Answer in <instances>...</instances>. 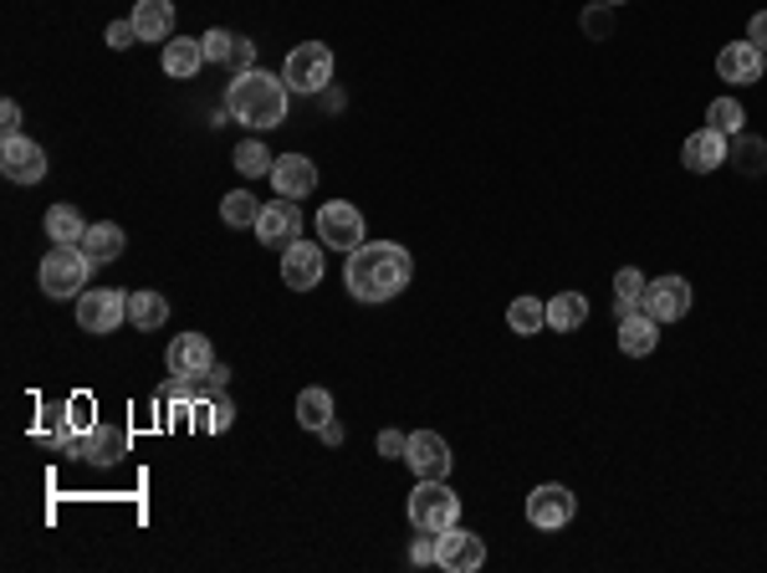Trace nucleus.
Listing matches in <instances>:
<instances>
[{
	"instance_id": "31",
	"label": "nucleus",
	"mask_w": 767,
	"mask_h": 573,
	"mask_svg": "<svg viewBox=\"0 0 767 573\" xmlns=\"http://www.w3.org/2000/svg\"><path fill=\"white\" fill-rule=\"evenodd\" d=\"M727 164H736L742 175H763V169H767V143L742 139V133H736V149L727 143Z\"/></svg>"
},
{
	"instance_id": "4",
	"label": "nucleus",
	"mask_w": 767,
	"mask_h": 573,
	"mask_svg": "<svg viewBox=\"0 0 767 573\" xmlns=\"http://www.w3.org/2000/svg\"><path fill=\"white\" fill-rule=\"evenodd\" d=\"M409 527L415 533H445V527L461 523V496L445 487V481H420L415 492H409Z\"/></svg>"
},
{
	"instance_id": "27",
	"label": "nucleus",
	"mask_w": 767,
	"mask_h": 573,
	"mask_svg": "<svg viewBox=\"0 0 767 573\" xmlns=\"http://www.w3.org/2000/svg\"><path fill=\"white\" fill-rule=\"evenodd\" d=\"M507 328L522 338L543 334V328H548V303H543V297H518V303L507 307Z\"/></svg>"
},
{
	"instance_id": "22",
	"label": "nucleus",
	"mask_w": 767,
	"mask_h": 573,
	"mask_svg": "<svg viewBox=\"0 0 767 573\" xmlns=\"http://www.w3.org/2000/svg\"><path fill=\"white\" fill-rule=\"evenodd\" d=\"M124 246H128L124 225H113V221L88 225V236H82V252H88V261H93V267H108V261H118V256H124Z\"/></svg>"
},
{
	"instance_id": "33",
	"label": "nucleus",
	"mask_w": 767,
	"mask_h": 573,
	"mask_svg": "<svg viewBox=\"0 0 767 573\" xmlns=\"http://www.w3.org/2000/svg\"><path fill=\"white\" fill-rule=\"evenodd\" d=\"M640 297H644V271L625 267L614 277V303H619V313H629V307H640Z\"/></svg>"
},
{
	"instance_id": "19",
	"label": "nucleus",
	"mask_w": 767,
	"mask_h": 573,
	"mask_svg": "<svg viewBox=\"0 0 767 573\" xmlns=\"http://www.w3.org/2000/svg\"><path fill=\"white\" fill-rule=\"evenodd\" d=\"M660 343V323L644 313V307H629V313H619V349L629 353V359H644V353H655Z\"/></svg>"
},
{
	"instance_id": "41",
	"label": "nucleus",
	"mask_w": 767,
	"mask_h": 573,
	"mask_svg": "<svg viewBox=\"0 0 767 573\" xmlns=\"http://www.w3.org/2000/svg\"><path fill=\"white\" fill-rule=\"evenodd\" d=\"M409 563H435V533H420L409 542Z\"/></svg>"
},
{
	"instance_id": "9",
	"label": "nucleus",
	"mask_w": 767,
	"mask_h": 573,
	"mask_svg": "<svg viewBox=\"0 0 767 573\" xmlns=\"http://www.w3.org/2000/svg\"><path fill=\"white\" fill-rule=\"evenodd\" d=\"M451 446H445V435H435V430H415L405 446V466L415 471L420 481H445L451 477Z\"/></svg>"
},
{
	"instance_id": "6",
	"label": "nucleus",
	"mask_w": 767,
	"mask_h": 573,
	"mask_svg": "<svg viewBox=\"0 0 767 573\" xmlns=\"http://www.w3.org/2000/svg\"><path fill=\"white\" fill-rule=\"evenodd\" d=\"M317 241L333 246V252H359L363 241V215L359 206H348V200H328V206H317Z\"/></svg>"
},
{
	"instance_id": "39",
	"label": "nucleus",
	"mask_w": 767,
	"mask_h": 573,
	"mask_svg": "<svg viewBox=\"0 0 767 573\" xmlns=\"http://www.w3.org/2000/svg\"><path fill=\"white\" fill-rule=\"evenodd\" d=\"M405 446H409V435H399V430H379V456H384V461H405Z\"/></svg>"
},
{
	"instance_id": "23",
	"label": "nucleus",
	"mask_w": 767,
	"mask_h": 573,
	"mask_svg": "<svg viewBox=\"0 0 767 573\" xmlns=\"http://www.w3.org/2000/svg\"><path fill=\"white\" fill-rule=\"evenodd\" d=\"M583 323H589V297H583V292H558V297H548L553 334H579Z\"/></svg>"
},
{
	"instance_id": "5",
	"label": "nucleus",
	"mask_w": 767,
	"mask_h": 573,
	"mask_svg": "<svg viewBox=\"0 0 767 573\" xmlns=\"http://www.w3.org/2000/svg\"><path fill=\"white\" fill-rule=\"evenodd\" d=\"M282 82L292 93H328L333 82V51L323 42H302V47L287 51L282 62Z\"/></svg>"
},
{
	"instance_id": "34",
	"label": "nucleus",
	"mask_w": 767,
	"mask_h": 573,
	"mask_svg": "<svg viewBox=\"0 0 767 573\" xmlns=\"http://www.w3.org/2000/svg\"><path fill=\"white\" fill-rule=\"evenodd\" d=\"M200 42H205V62H216V67H225V62H231V51H235V36L225 32V26H210V32H205Z\"/></svg>"
},
{
	"instance_id": "45",
	"label": "nucleus",
	"mask_w": 767,
	"mask_h": 573,
	"mask_svg": "<svg viewBox=\"0 0 767 573\" xmlns=\"http://www.w3.org/2000/svg\"><path fill=\"white\" fill-rule=\"evenodd\" d=\"M604 5H625V0H604Z\"/></svg>"
},
{
	"instance_id": "37",
	"label": "nucleus",
	"mask_w": 767,
	"mask_h": 573,
	"mask_svg": "<svg viewBox=\"0 0 767 573\" xmlns=\"http://www.w3.org/2000/svg\"><path fill=\"white\" fill-rule=\"evenodd\" d=\"M103 42H108L113 51H128L133 42H139V26L133 21H108V32H103Z\"/></svg>"
},
{
	"instance_id": "42",
	"label": "nucleus",
	"mask_w": 767,
	"mask_h": 573,
	"mask_svg": "<svg viewBox=\"0 0 767 573\" xmlns=\"http://www.w3.org/2000/svg\"><path fill=\"white\" fill-rule=\"evenodd\" d=\"M0 133H5V139H16V133H21V108L11 103V97L0 103Z\"/></svg>"
},
{
	"instance_id": "7",
	"label": "nucleus",
	"mask_w": 767,
	"mask_h": 573,
	"mask_svg": "<svg viewBox=\"0 0 767 573\" xmlns=\"http://www.w3.org/2000/svg\"><path fill=\"white\" fill-rule=\"evenodd\" d=\"M128 323V297L113 286H88L78 297V328L82 334H113Z\"/></svg>"
},
{
	"instance_id": "15",
	"label": "nucleus",
	"mask_w": 767,
	"mask_h": 573,
	"mask_svg": "<svg viewBox=\"0 0 767 573\" xmlns=\"http://www.w3.org/2000/svg\"><path fill=\"white\" fill-rule=\"evenodd\" d=\"M267 179L277 185L282 200H307V195L317 190V164L307 160V154H277V164H271Z\"/></svg>"
},
{
	"instance_id": "17",
	"label": "nucleus",
	"mask_w": 767,
	"mask_h": 573,
	"mask_svg": "<svg viewBox=\"0 0 767 573\" xmlns=\"http://www.w3.org/2000/svg\"><path fill=\"white\" fill-rule=\"evenodd\" d=\"M681 164H686L690 175H711V169H721V164H727V133H717V128L690 133V139L681 143Z\"/></svg>"
},
{
	"instance_id": "13",
	"label": "nucleus",
	"mask_w": 767,
	"mask_h": 573,
	"mask_svg": "<svg viewBox=\"0 0 767 573\" xmlns=\"http://www.w3.org/2000/svg\"><path fill=\"white\" fill-rule=\"evenodd\" d=\"M302 236V210H298V200H282V195H277V200H271V206H262V221H256V241H262V246H271V252H277V246H292V241Z\"/></svg>"
},
{
	"instance_id": "16",
	"label": "nucleus",
	"mask_w": 767,
	"mask_h": 573,
	"mask_svg": "<svg viewBox=\"0 0 767 573\" xmlns=\"http://www.w3.org/2000/svg\"><path fill=\"white\" fill-rule=\"evenodd\" d=\"M164 364H170V374H179V379H200L205 369L216 364V349H210L205 334H179L170 343V353H164Z\"/></svg>"
},
{
	"instance_id": "40",
	"label": "nucleus",
	"mask_w": 767,
	"mask_h": 573,
	"mask_svg": "<svg viewBox=\"0 0 767 573\" xmlns=\"http://www.w3.org/2000/svg\"><path fill=\"white\" fill-rule=\"evenodd\" d=\"M67 414H72V425H78L82 435H88V430L97 425V420H93V399H88V395H78V399H72V405H67Z\"/></svg>"
},
{
	"instance_id": "44",
	"label": "nucleus",
	"mask_w": 767,
	"mask_h": 573,
	"mask_svg": "<svg viewBox=\"0 0 767 573\" xmlns=\"http://www.w3.org/2000/svg\"><path fill=\"white\" fill-rule=\"evenodd\" d=\"M317 435H323V441H328V446H344V425H338V420H328V425L317 430Z\"/></svg>"
},
{
	"instance_id": "36",
	"label": "nucleus",
	"mask_w": 767,
	"mask_h": 573,
	"mask_svg": "<svg viewBox=\"0 0 767 573\" xmlns=\"http://www.w3.org/2000/svg\"><path fill=\"white\" fill-rule=\"evenodd\" d=\"M583 32L594 36V42H604V36L614 32V16H609V5H604V0H599V5H589V11H583Z\"/></svg>"
},
{
	"instance_id": "25",
	"label": "nucleus",
	"mask_w": 767,
	"mask_h": 573,
	"mask_svg": "<svg viewBox=\"0 0 767 573\" xmlns=\"http://www.w3.org/2000/svg\"><path fill=\"white\" fill-rule=\"evenodd\" d=\"M205 67V42L185 36V42H164V72L170 78H195Z\"/></svg>"
},
{
	"instance_id": "26",
	"label": "nucleus",
	"mask_w": 767,
	"mask_h": 573,
	"mask_svg": "<svg viewBox=\"0 0 767 573\" xmlns=\"http://www.w3.org/2000/svg\"><path fill=\"white\" fill-rule=\"evenodd\" d=\"M128 323L143 328V334H154V328L170 323V303H164L159 292H133V297H128Z\"/></svg>"
},
{
	"instance_id": "35",
	"label": "nucleus",
	"mask_w": 767,
	"mask_h": 573,
	"mask_svg": "<svg viewBox=\"0 0 767 573\" xmlns=\"http://www.w3.org/2000/svg\"><path fill=\"white\" fill-rule=\"evenodd\" d=\"M205 405H210V414H195V420H200L205 430H231V420H235V399L231 395H216V399H205Z\"/></svg>"
},
{
	"instance_id": "24",
	"label": "nucleus",
	"mask_w": 767,
	"mask_h": 573,
	"mask_svg": "<svg viewBox=\"0 0 767 573\" xmlns=\"http://www.w3.org/2000/svg\"><path fill=\"white\" fill-rule=\"evenodd\" d=\"M88 236V221H82L78 206H51L47 210V241L51 246H82Z\"/></svg>"
},
{
	"instance_id": "32",
	"label": "nucleus",
	"mask_w": 767,
	"mask_h": 573,
	"mask_svg": "<svg viewBox=\"0 0 767 573\" xmlns=\"http://www.w3.org/2000/svg\"><path fill=\"white\" fill-rule=\"evenodd\" d=\"M271 154H267V143H256V139H246V143H235V169L246 179H262V175H271Z\"/></svg>"
},
{
	"instance_id": "29",
	"label": "nucleus",
	"mask_w": 767,
	"mask_h": 573,
	"mask_svg": "<svg viewBox=\"0 0 767 573\" xmlns=\"http://www.w3.org/2000/svg\"><path fill=\"white\" fill-rule=\"evenodd\" d=\"M333 420V395L323 389V384H313V389H302L298 395V425L302 430H323Z\"/></svg>"
},
{
	"instance_id": "10",
	"label": "nucleus",
	"mask_w": 767,
	"mask_h": 573,
	"mask_svg": "<svg viewBox=\"0 0 767 573\" xmlns=\"http://www.w3.org/2000/svg\"><path fill=\"white\" fill-rule=\"evenodd\" d=\"M640 307L650 313L655 323H681L690 313V282L686 277H655V282H644V297Z\"/></svg>"
},
{
	"instance_id": "18",
	"label": "nucleus",
	"mask_w": 767,
	"mask_h": 573,
	"mask_svg": "<svg viewBox=\"0 0 767 573\" xmlns=\"http://www.w3.org/2000/svg\"><path fill=\"white\" fill-rule=\"evenodd\" d=\"M128 451V430H113V425H93L82 435V461L97 466V471H113V466L124 461Z\"/></svg>"
},
{
	"instance_id": "1",
	"label": "nucleus",
	"mask_w": 767,
	"mask_h": 573,
	"mask_svg": "<svg viewBox=\"0 0 767 573\" xmlns=\"http://www.w3.org/2000/svg\"><path fill=\"white\" fill-rule=\"evenodd\" d=\"M415 277V256L399 241H363L359 252H348L344 282L359 303H390L399 297Z\"/></svg>"
},
{
	"instance_id": "28",
	"label": "nucleus",
	"mask_w": 767,
	"mask_h": 573,
	"mask_svg": "<svg viewBox=\"0 0 767 573\" xmlns=\"http://www.w3.org/2000/svg\"><path fill=\"white\" fill-rule=\"evenodd\" d=\"M220 221L231 225V231H256V221H262V200L256 195H246V190H231L225 200H220Z\"/></svg>"
},
{
	"instance_id": "21",
	"label": "nucleus",
	"mask_w": 767,
	"mask_h": 573,
	"mask_svg": "<svg viewBox=\"0 0 767 573\" xmlns=\"http://www.w3.org/2000/svg\"><path fill=\"white\" fill-rule=\"evenodd\" d=\"M128 21L139 26V42H170L174 36V5L170 0H139Z\"/></svg>"
},
{
	"instance_id": "38",
	"label": "nucleus",
	"mask_w": 767,
	"mask_h": 573,
	"mask_svg": "<svg viewBox=\"0 0 767 573\" xmlns=\"http://www.w3.org/2000/svg\"><path fill=\"white\" fill-rule=\"evenodd\" d=\"M251 67H256V42L235 36V51H231V62H225V72H231V78H241V72H251Z\"/></svg>"
},
{
	"instance_id": "14",
	"label": "nucleus",
	"mask_w": 767,
	"mask_h": 573,
	"mask_svg": "<svg viewBox=\"0 0 767 573\" xmlns=\"http://www.w3.org/2000/svg\"><path fill=\"white\" fill-rule=\"evenodd\" d=\"M282 282L292 286V292H313L317 282H323V241H292L282 252Z\"/></svg>"
},
{
	"instance_id": "30",
	"label": "nucleus",
	"mask_w": 767,
	"mask_h": 573,
	"mask_svg": "<svg viewBox=\"0 0 767 573\" xmlns=\"http://www.w3.org/2000/svg\"><path fill=\"white\" fill-rule=\"evenodd\" d=\"M742 124H747V113H742L736 97H717V103L706 108V128H717V133H727V139H736Z\"/></svg>"
},
{
	"instance_id": "3",
	"label": "nucleus",
	"mask_w": 767,
	"mask_h": 573,
	"mask_svg": "<svg viewBox=\"0 0 767 573\" xmlns=\"http://www.w3.org/2000/svg\"><path fill=\"white\" fill-rule=\"evenodd\" d=\"M42 292L47 297H57V303H67V297H82L88 292V277H93V261H88V252L82 246H51L47 256H42Z\"/></svg>"
},
{
	"instance_id": "11",
	"label": "nucleus",
	"mask_w": 767,
	"mask_h": 573,
	"mask_svg": "<svg viewBox=\"0 0 767 573\" xmlns=\"http://www.w3.org/2000/svg\"><path fill=\"white\" fill-rule=\"evenodd\" d=\"M435 563L445 573H476L486 563V542L455 523V527H445V533L435 538Z\"/></svg>"
},
{
	"instance_id": "43",
	"label": "nucleus",
	"mask_w": 767,
	"mask_h": 573,
	"mask_svg": "<svg viewBox=\"0 0 767 573\" xmlns=\"http://www.w3.org/2000/svg\"><path fill=\"white\" fill-rule=\"evenodd\" d=\"M747 42H752L757 51H767V11H757V16L747 21Z\"/></svg>"
},
{
	"instance_id": "20",
	"label": "nucleus",
	"mask_w": 767,
	"mask_h": 573,
	"mask_svg": "<svg viewBox=\"0 0 767 573\" xmlns=\"http://www.w3.org/2000/svg\"><path fill=\"white\" fill-rule=\"evenodd\" d=\"M717 72H721V82H736V87L763 82V51L752 47V42H732V47L717 57Z\"/></svg>"
},
{
	"instance_id": "2",
	"label": "nucleus",
	"mask_w": 767,
	"mask_h": 573,
	"mask_svg": "<svg viewBox=\"0 0 767 573\" xmlns=\"http://www.w3.org/2000/svg\"><path fill=\"white\" fill-rule=\"evenodd\" d=\"M287 103H292V87L277 72H262V67L231 78V87H225V108L235 113V124L246 128H282Z\"/></svg>"
},
{
	"instance_id": "12",
	"label": "nucleus",
	"mask_w": 767,
	"mask_h": 573,
	"mask_svg": "<svg viewBox=\"0 0 767 573\" xmlns=\"http://www.w3.org/2000/svg\"><path fill=\"white\" fill-rule=\"evenodd\" d=\"M0 175L11 179V185H36V179H47V149L32 143L26 133L5 139V149H0Z\"/></svg>"
},
{
	"instance_id": "8",
	"label": "nucleus",
	"mask_w": 767,
	"mask_h": 573,
	"mask_svg": "<svg viewBox=\"0 0 767 573\" xmlns=\"http://www.w3.org/2000/svg\"><path fill=\"white\" fill-rule=\"evenodd\" d=\"M573 517H579V496L568 492V487H558V481H543L537 492H527V523L537 533H558Z\"/></svg>"
}]
</instances>
